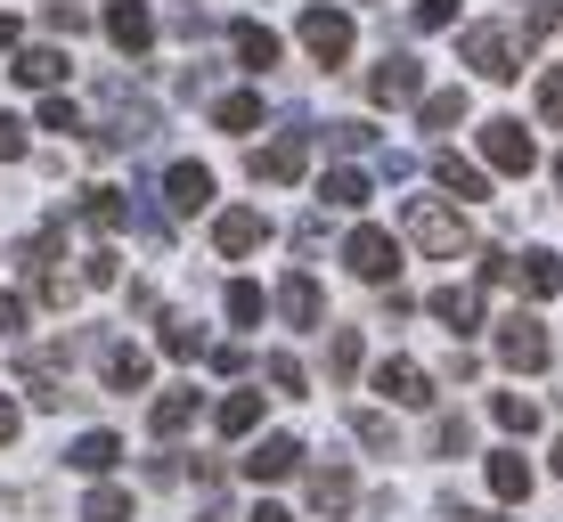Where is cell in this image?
Segmentation results:
<instances>
[{
	"label": "cell",
	"mask_w": 563,
	"mask_h": 522,
	"mask_svg": "<svg viewBox=\"0 0 563 522\" xmlns=\"http://www.w3.org/2000/svg\"><path fill=\"white\" fill-rule=\"evenodd\" d=\"M400 221H409V237L424 245V254H441V262H457L465 254V221L450 204H433V197H409V212H400Z\"/></svg>",
	"instance_id": "1"
},
{
	"label": "cell",
	"mask_w": 563,
	"mask_h": 522,
	"mask_svg": "<svg viewBox=\"0 0 563 522\" xmlns=\"http://www.w3.org/2000/svg\"><path fill=\"white\" fill-rule=\"evenodd\" d=\"M302 49L319 57V66H343V57H352V16L327 9V0H310L302 9Z\"/></svg>",
	"instance_id": "2"
},
{
	"label": "cell",
	"mask_w": 563,
	"mask_h": 522,
	"mask_svg": "<svg viewBox=\"0 0 563 522\" xmlns=\"http://www.w3.org/2000/svg\"><path fill=\"white\" fill-rule=\"evenodd\" d=\"M343 262H352V278L384 286L400 269V245H393V229H352V237H343Z\"/></svg>",
	"instance_id": "3"
},
{
	"label": "cell",
	"mask_w": 563,
	"mask_h": 522,
	"mask_svg": "<svg viewBox=\"0 0 563 522\" xmlns=\"http://www.w3.org/2000/svg\"><path fill=\"white\" fill-rule=\"evenodd\" d=\"M482 156H490V171L522 180V171L539 164V147H531V131H522V123H507V114H498V123H482Z\"/></svg>",
	"instance_id": "4"
},
{
	"label": "cell",
	"mask_w": 563,
	"mask_h": 522,
	"mask_svg": "<svg viewBox=\"0 0 563 522\" xmlns=\"http://www.w3.org/2000/svg\"><path fill=\"white\" fill-rule=\"evenodd\" d=\"M498 359H507V367H548L555 359V343H548V326H539V319H498Z\"/></svg>",
	"instance_id": "5"
},
{
	"label": "cell",
	"mask_w": 563,
	"mask_h": 522,
	"mask_svg": "<svg viewBox=\"0 0 563 522\" xmlns=\"http://www.w3.org/2000/svg\"><path fill=\"white\" fill-rule=\"evenodd\" d=\"M302 164H310V131H286V140L254 147V180H269V188H295Z\"/></svg>",
	"instance_id": "6"
},
{
	"label": "cell",
	"mask_w": 563,
	"mask_h": 522,
	"mask_svg": "<svg viewBox=\"0 0 563 522\" xmlns=\"http://www.w3.org/2000/svg\"><path fill=\"white\" fill-rule=\"evenodd\" d=\"M465 66L490 74V82L522 74V66H515V33H507V25H474V33H465Z\"/></svg>",
	"instance_id": "7"
},
{
	"label": "cell",
	"mask_w": 563,
	"mask_h": 522,
	"mask_svg": "<svg viewBox=\"0 0 563 522\" xmlns=\"http://www.w3.org/2000/svg\"><path fill=\"white\" fill-rule=\"evenodd\" d=\"M417 90H424V66H417L409 49H393V57H384L376 74H367V99H384V107H409Z\"/></svg>",
	"instance_id": "8"
},
{
	"label": "cell",
	"mask_w": 563,
	"mask_h": 522,
	"mask_svg": "<svg viewBox=\"0 0 563 522\" xmlns=\"http://www.w3.org/2000/svg\"><path fill=\"white\" fill-rule=\"evenodd\" d=\"M376 392L393 400V409H433V376H424L417 359H384L376 367Z\"/></svg>",
	"instance_id": "9"
},
{
	"label": "cell",
	"mask_w": 563,
	"mask_h": 522,
	"mask_svg": "<svg viewBox=\"0 0 563 522\" xmlns=\"http://www.w3.org/2000/svg\"><path fill=\"white\" fill-rule=\"evenodd\" d=\"M212 245H221L229 262H245V254H262V245H269V221H262L254 204H238V212H221V221H212Z\"/></svg>",
	"instance_id": "10"
},
{
	"label": "cell",
	"mask_w": 563,
	"mask_h": 522,
	"mask_svg": "<svg viewBox=\"0 0 563 522\" xmlns=\"http://www.w3.org/2000/svg\"><path fill=\"white\" fill-rule=\"evenodd\" d=\"M295 466H302V441H295V433H269L262 449L245 457V474H254V481H286Z\"/></svg>",
	"instance_id": "11"
},
{
	"label": "cell",
	"mask_w": 563,
	"mask_h": 522,
	"mask_svg": "<svg viewBox=\"0 0 563 522\" xmlns=\"http://www.w3.org/2000/svg\"><path fill=\"white\" fill-rule=\"evenodd\" d=\"M490 498H498V507H522V498H531V457H522V449L490 457Z\"/></svg>",
	"instance_id": "12"
},
{
	"label": "cell",
	"mask_w": 563,
	"mask_h": 522,
	"mask_svg": "<svg viewBox=\"0 0 563 522\" xmlns=\"http://www.w3.org/2000/svg\"><path fill=\"white\" fill-rule=\"evenodd\" d=\"M107 42L114 49H147L155 42V16L140 9V0H114V9H107Z\"/></svg>",
	"instance_id": "13"
},
{
	"label": "cell",
	"mask_w": 563,
	"mask_h": 522,
	"mask_svg": "<svg viewBox=\"0 0 563 522\" xmlns=\"http://www.w3.org/2000/svg\"><path fill=\"white\" fill-rule=\"evenodd\" d=\"M433 319L450 326V335H474V326H482V295H474V286H441V295H433Z\"/></svg>",
	"instance_id": "14"
},
{
	"label": "cell",
	"mask_w": 563,
	"mask_h": 522,
	"mask_svg": "<svg viewBox=\"0 0 563 522\" xmlns=\"http://www.w3.org/2000/svg\"><path fill=\"white\" fill-rule=\"evenodd\" d=\"M278 311L295 319V326H319V319H327V295H319V278H302V269H295V278L278 286Z\"/></svg>",
	"instance_id": "15"
},
{
	"label": "cell",
	"mask_w": 563,
	"mask_h": 522,
	"mask_svg": "<svg viewBox=\"0 0 563 522\" xmlns=\"http://www.w3.org/2000/svg\"><path fill=\"white\" fill-rule=\"evenodd\" d=\"M164 188H172V212H205V204H212V171H205V164H172Z\"/></svg>",
	"instance_id": "16"
},
{
	"label": "cell",
	"mask_w": 563,
	"mask_h": 522,
	"mask_svg": "<svg viewBox=\"0 0 563 522\" xmlns=\"http://www.w3.org/2000/svg\"><path fill=\"white\" fill-rule=\"evenodd\" d=\"M433 171H441V188H450L457 204H482V197H490V180H482V164H465V156H433Z\"/></svg>",
	"instance_id": "17"
},
{
	"label": "cell",
	"mask_w": 563,
	"mask_h": 522,
	"mask_svg": "<svg viewBox=\"0 0 563 522\" xmlns=\"http://www.w3.org/2000/svg\"><path fill=\"white\" fill-rule=\"evenodd\" d=\"M114 457H123V441H114V433H82V441L66 449V466H74V474H107Z\"/></svg>",
	"instance_id": "18"
},
{
	"label": "cell",
	"mask_w": 563,
	"mask_h": 522,
	"mask_svg": "<svg viewBox=\"0 0 563 522\" xmlns=\"http://www.w3.org/2000/svg\"><path fill=\"white\" fill-rule=\"evenodd\" d=\"M229 42H238V57H245L254 74H269V66H278V33H269V25H254V16H245V25L229 33Z\"/></svg>",
	"instance_id": "19"
},
{
	"label": "cell",
	"mask_w": 563,
	"mask_h": 522,
	"mask_svg": "<svg viewBox=\"0 0 563 522\" xmlns=\"http://www.w3.org/2000/svg\"><path fill=\"white\" fill-rule=\"evenodd\" d=\"M310 507H319V514H343V507H352V474H343V466H319V474H310Z\"/></svg>",
	"instance_id": "20"
},
{
	"label": "cell",
	"mask_w": 563,
	"mask_h": 522,
	"mask_svg": "<svg viewBox=\"0 0 563 522\" xmlns=\"http://www.w3.org/2000/svg\"><path fill=\"white\" fill-rule=\"evenodd\" d=\"M107 384H114V392H140V384H147V352H140V343H114V352H107Z\"/></svg>",
	"instance_id": "21"
},
{
	"label": "cell",
	"mask_w": 563,
	"mask_h": 522,
	"mask_svg": "<svg viewBox=\"0 0 563 522\" xmlns=\"http://www.w3.org/2000/svg\"><path fill=\"white\" fill-rule=\"evenodd\" d=\"M188 417H197V392H188V384H172V392H164V400H155V409H147V424H155V433H164V441L180 433Z\"/></svg>",
	"instance_id": "22"
},
{
	"label": "cell",
	"mask_w": 563,
	"mask_h": 522,
	"mask_svg": "<svg viewBox=\"0 0 563 522\" xmlns=\"http://www.w3.org/2000/svg\"><path fill=\"white\" fill-rule=\"evenodd\" d=\"M212 123H221V131H254L262 123V90H229V99H212Z\"/></svg>",
	"instance_id": "23"
},
{
	"label": "cell",
	"mask_w": 563,
	"mask_h": 522,
	"mask_svg": "<svg viewBox=\"0 0 563 522\" xmlns=\"http://www.w3.org/2000/svg\"><path fill=\"white\" fill-rule=\"evenodd\" d=\"M82 221H90V229H123V221H131V204L114 197V188H82Z\"/></svg>",
	"instance_id": "24"
},
{
	"label": "cell",
	"mask_w": 563,
	"mask_h": 522,
	"mask_svg": "<svg viewBox=\"0 0 563 522\" xmlns=\"http://www.w3.org/2000/svg\"><path fill=\"white\" fill-rule=\"evenodd\" d=\"M490 417L507 424V433H522V441L539 433V400H522V392H498V400H490Z\"/></svg>",
	"instance_id": "25"
},
{
	"label": "cell",
	"mask_w": 563,
	"mask_h": 522,
	"mask_svg": "<svg viewBox=\"0 0 563 522\" xmlns=\"http://www.w3.org/2000/svg\"><path fill=\"white\" fill-rule=\"evenodd\" d=\"M319 197H327V204H343V212L367 204V171H352V164H343V171H327V180H319Z\"/></svg>",
	"instance_id": "26"
},
{
	"label": "cell",
	"mask_w": 563,
	"mask_h": 522,
	"mask_svg": "<svg viewBox=\"0 0 563 522\" xmlns=\"http://www.w3.org/2000/svg\"><path fill=\"white\" fill-rule=\"evenodd\" d=\"M254 424H262V392H229V400H221V433H229V441L254 433Z\"/></svg>",
	"instance_id": "27"
},
{
	"label": "cell",
	"mask_w": 563,
	"mask_h": 522,
	"mask_svg": "<svg viewBox=\"0 0 563 522\" xmlns=\"http://www.w3.org/2000/svg\"><path fill=\"white\" fill-rule=\"evenodd\" d=\"M57 74H66V57H57V49H25V57H16V82H33V90H49Z\"/></svg>",
	"instance_id": "28"
},
{
	"label": "cell",
	"mask_w": 563,
	"mask_h": 522,
	"mask_svg": "<svg viewBox=\"0 0 563 522\" xmlns=\"http://www.w3.org/2000/svg\"><path fill=\"white\" fill-rule=\"evenodd\" d=\"M327 367H335V376H360V326H335V335H327Z\"/></svg>",
	"instance_id": "29"
},
{
	"label": "cell",
	"mask_w": 563,
	"mask_h": 522,
	"mask_svg": "<svg viewBox=\"0 0 563 522\" xmlns=\"http://www.w3.org/2000/svg\"><path fill=\"white\" fill-rule=\"evenodd\" d=\"M262 311H269V302H262V286H254V278L229 286V319H238V326H262Z\"/></svg>",
	"instance_id": "30"
},
{
	"label": "cell",
	"mask_w": 563,
	"mask_h": 522,
	"mask_svg": "<svg viewBox=\"0 0 563 522\" xmlns=\"http://www.w3.org/2000/svg\"><path fill=\"white\" fill-rule=\"evenodd\" d=\"M450 123H465V90H433L424 99V131H450Z\"/></svg>",
	"instance_id": "31"
},
{
	"label": "cell",
	"mask_w": 563,
	"mask_h": 522,
	"mask_svg": "<svg viewBox=\"0 0 563 522\" xmlns=\"http://www.w3.org/2000/svg\"><path fill=\"white\" fill-rule=\"evenodd\" d=\"M82 522H131V498L123 490H90L82 498Z\"/></svg>",
	"instance_id": "32"
},
{
	"label": "cell",
	"mask_w": 563,
	"mask_h": 522,
	"mask_svg": "<svg viewBox=\"0 0 563 522\" xmlns=\"http://www.w3.org/2000/svg\"><path fill=\"white\" fill-rule=\"evenodd\" d=\"M433 449H441V457H465V449H474V424H465V417H441V424H433Z\"/></svg>",
	"instance_id": "33"
},
{
	"label": "cell",
	"mask_w": 563,
	"mask_h": 522,
	"mask_svg": "<svg viewBox=\"0 0 563 522\" xmlns=\"http://www.w3.org/2000/svg\"><path fill=\"white\" fill-rule=\"evenodd\" d=\"M164 352H172V359H197V352H205V335H197L188 319H164Z\"/></svg>",
	"instance_id": "34"
},
{
	"label": "cell",
	"mask_w": 563,
	"mask_h": 522,
	"mask_svg": "<svg viewBox=\"0 0 563 522\" xmlns=\"http://www.w3.org/2000/svg\"><path fill=\"white\" fill-rule=\"evenodd\" d=\"M352 433L367 441V449H393V417H376V409H360V417H352Z\"/></svg>",
	"instance_id": "35"
},
{
	"label": "cell",
	"mask_w": 563,
	"mask_h": 522,
	"mask_svg": "<svg viewBox=\"0 0 563 522\" xmlns=\"http://www.w3.org/2000/svg\"><path fill=\"white\" fill-rule=\"evenodd\" d=\"M539 123H563V74H539Z\"/></svg>",
	"instance_id": "36"
},
{
	"label": "cell",
	"mask_w": 563,
	"mask_h": 522,
	"mask_svg": "<svg viewBox=\"0 0 563 522\" xmlns=\"http://www.w3.org/2000/svg\"><path fill=\"white\" fill-rule=\"evenodd\" d=\"M262 367H269V384H278V392H302V367H295V359H286V352H269Z\"/></svg>",
	"instance_id": "37"
},
{
	"label": "cell",
	"mask_w": 563,
	"mask_h": 522,
	"mask_svg": "<svg viewBox=\"0 0 563 522\" xmlns=\"http://www.w3.org/2000/svg\"><path fill=\"white\" fill-rule=\"evenodd\" d=\"M25 156V123H16V114H0V164H16Z\"/></svg>",
	"instance_id": "38"
},
{
	"label": "cell",
	"mask_w": 563,
	"mask_h": 522,
	"mask_svg": "<svg viewBox=\"0 0 563 522\" xmlns=\"http://www.w3.org/2000/svg\"><path fill=\"white\" fill-rule=\"evenodd\" d=\"M42 131H82V114H74L66 99H42Z\"/></svg>",
	"instance_id": "39"
},
{
	"label": "cell",
	"mask_w": 563,
	"mask_h": 522,
	"mask_svg": "<svg viewBox=\"0 0 563 522\" xmlns=\"http://www.w3.org/2000/svg\"><path fill=\"white\" fill-rule=\"evenodd\" d=\"M450 16H457V0H417V25H424V33H441Z\"/></svg>",
	"instance_id": "40"
},
{
	"label": "cell",
	"mask_w": 563,
	"mask_h": 522,
	"mask_svg": "<svg viewBox=\"0 0 563 522\" xmlns=\"http://www.w3.org/2000/svg\"><path fill=\"white\" fill-rule=\"evenodd\" d=\"M563 25V0H531V33H555Z\"/></svg>",
	"instance_id": "41"
},
{
	"label": "cell",
	"mask_w": 563,
	"mask_h": 522,
	"mask_svg": "<svg viewBox=\"0 0 563 522\" xmlns=\"http://www.w3.org/2000/svg\"><path fill=\"white\" fill-rule=\"evenodd\" d=\"M82 278H90V286H114V254H107V245H99V254L82 262Z\"/></svg>",
	"instance_id": "42"
},
{
	"label": "cell",
	"mask_w": 563,
	"mask_h": 522,
	"mask_svg": "<svg viewBox=\"0 0 563 522\" xmlns=\"http://www.w3.org/2000/svg\"><path fill=\"white\" fill-rule=\"evenodd\" d=\"M0 335H25V302L16 295H0Z\"/></svg>",
	"instance_id": "43"
},
{
	"label": "cell",
	"mask_w": 563,
	"mask_h": 522,
	"mask_svg": "<svg viewBox=\"0 0 563 522\" xmlns=\"http://www.w3.org/2000/svg\"><path fill=\"white\" fill-rule=\"evenodd\" d=\"M16 441V400H0V449Z\"/></svg>",
	"instance_id": "44"
},
{
	"label": "cell",
	"mask_w": 563,
	"mask_h": 522,
	"mask_svg": "<svg viewBox=\"0 0 563 522\" xmlns=\"http://www.w3.org/2000/svg\"><path fill=\"white\" fill-rule=\"evenodd\" d=\"M0 49H16V16L9 9H0Z\"/></svg>",
	"instance_id": "45"
},
{
	"label": "cell",
	"mask_w": 563,
	"mask_h": 522,
	"mask_svg": "<svg viewBox=\"0 0 563 522\" xmlns=\"http://www.w3.org/2000/svg\"><path fill=\"white\" fill-rule=\"evenodd\" d=\"M254 522H295V514H286V507H254Z\"/></svg>",
	"instance_id": "46"
},
{
	"label": "cell",
	"mask_w": 563,
	"mask_h": 522,
	"mask_svg": "<svg viewBox=\"0 0 563 522\" xmlns=\"http://www.w3.org/2000/svg\"><path fill=\"white\" fill-rule=\"evenodd\" d=\"M555 474H563V441H555Z\"/></svg>",
	"instance_id": "47"
},
{
	"label": "cell",
	"mask_w": 563,
	"mask_h": 522,
	"mask_svg": "<svg viewBox=\"0 0 563 522\" xmlns=\"http://www.w3.org/2000/svg\"><path fill=\"white\" fill-rule=\"evenodd\" d=\"M197 522H221V514H197Z\"/></svg>",
	"instance_id": "48"
},
{
	"label": "cell",
	"mask_w": 563,
	"mask_h": 522,
	"mask_svg": "<svg viewBox=\"0 0 563 522\" xmlns=\"http://www.w3.org/2000/svg\"><path fill=\"white\" fill-rule=\"evenodd\" d=\"M555 180H563V156H555Z\"/></svg>",
	"instance_id": "49"
}]
</instances>
